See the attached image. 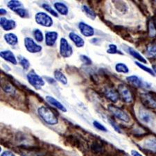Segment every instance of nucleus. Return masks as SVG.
<instances>
[{"instance_id":"nucleus-22","label":"nucleus","mask_w":156,"mask_h":156,"mask_svg":"<svg viewBox=\"0 0 156 156\" xmlns=\"http://www.w3.org/2000/svg\"><path fill=\"white\" fill-rule=\"evenodd\" d=\"M54 78L57 81L60 82V83H62V85H67V77L65 76V75L62 73V72H60V70H55L54 73Z\"/></svg>"},{"instance_id":"nucleus-10","label":"nucleus","mask_w":156,"mask_h":156,"mask_svg":"<svg viewBox=\"0 0 156 156\" xmlns=\"http://www.w3.org/2000/svg\"><path fill=\"white\" fill-rule=\"evenodd\" d=\"M126 80L128 83L136 87H148L151 86V85H147V83H145L141 78L135 75L128 76Z\"/></svg>"},{"instance_id":"nucleus-30","label":"nucleus","mask_w":156,"mask_h":156,"mask_svg":"<svg viewBox=\"0 0 156 156\" xmlns=\"http://www.w3.org/2000/svg\"><path fill=\"white\" fill-rule=\"evenodd\" d=\"M135 65H137V66L139 67L141 69H142L143 71H144V72H146L148 73V74H149L152 75L153 76H155V72L153 71V70L151 68H150V67L146 66V65L142 64V63H141V62H140L135 61Z\"/></svg>"},{"instance_id":"nucleus-25","label":"nucleus","mask_w":156,"mask_h":156,"mask_svg":"<svg viewBox=\"0 0 156 156\" xmlns=\"http://www.w3.org/2000/svg\"><path fill=\"white\" fill-rule=\"evenodd\" d=\"M115 70L118 73H123V74H128L129 72V69L128 66L122 62H119L115 65Z\"/></svg>"},{"instance_id":"nucleus-28","label":"nucleus","mask_w":156,"mask_h":156,"mask_svg":"<svg viewBox=\"0 0 156 156\" xmlns=\"http://www.w3.org/2000/svg\"><path fill=\"white\" fill-rule=\"evenodd\" d=\"M18 62L19 64L21 65L22 67V68L24 70H28L29 67H30V62L28 60V59H27L26 58L22 56H18Z\"/></svg>"},{"instance_id":"nucleus-34","label":"nucleus","mask_w":156,"mask_h":156,"mask_svg":"<svg viewBox=\"0 0 156 156\" xmlns=\"http://www.w3.org/2000/svg\"><path fill=\"white\" fill-rule=\"evenodd\" d=\"M15 12H16V14L18 15L20 17H22V18H26V17H28L29 16L28 11L24 8H20L18 9H17Z\"/></svg>"},{"instance_id":"nucleus-20","label":"nucleus","mask_w":156,"mask_h":156,"mask_svg":"<svg viewBox=\"0 0 156 156\" xmlns=\"http://www.w3.org/2000/svg\"><path fill=\"white\" fill-rule=\"evenodd\" d=\"M4 38L7 44L11 46H15L18 43V37L16 34H12V33H9L4 35Z\"/></svg>"},{"instance_id":"nucleus-7","label":"nucleus","mask_w":156,"mask_h":156,"mask_svg":"<svg viewBox=\"0 0 156 156\" xmlns=\"http://www.w3.org/2000/svg\"><path fill=\"white\" fill-rule=\"evenodd\" d=\"M140 98L144 107L151 108V109L156 108V99L150 93H142L140 94Z\"/></svg>"},{"instance_id":"nucleus-15","label":"nucleus","mask_w":156,"mask_h":156,"mask_svg":"<svg viewBox=\"0 0 156 156\" xmlns=\"http://www.w3.org/2000/svg\"><path fill=\"white\" fill-rule=\"evenodd\" d=\"M58 37V34L56 31H47L45 34V44L48 47L54 46Z\"/></svg>"},{"instance_id":"nucleus-3","label":"nucleus","mask_w":156,"mask_h":156,"mask_svg":"<svg viewBox=\"0 0 156 156\" xmlns=\"http://www.w3.org/2000/svg\"><path fill=\"white\" fill-rule=\"evenodd\" d=\"M108 110L115 117L117 118L118 119H119L122 122L128 123L130 122V117L126 112L124 110L121 109V108H118L115 105H113L112 104L108 105Z\"/></svg>"},{"instance_id":"nucleus-36","label":"nucleus","mask_w":156,"mask_h":156,"mask_svg":"<svg viewBox=\"0 0 156 156\" xmlns=\"http://www.w3.org/2000/svg\"><path fill=\"white\" fill-rule=\"evenodd\" d=\"M80 60H81V62H83L85 65H90L92 64V60L90 59L88 56H85V55H80Z\"/></svg>"},{"instance_id":"nucleus-26","label":"nucleus","mask_w":156,"mask_h":156,"mask_svg":"<svg viewBox=\"0 0 156 156\" xmlns=\"http://www.w3.org/2000/svg\"><path fill=\"white\" fill-rule=\"evenodd\" d=\"M7 6H8L9 8L11 9V11H16L17 9L21 8L22 3L19 1H17V0H11V1H9L8 2Z\"/></svg>"},{"instance_id":"nucleus-41","label":"nucleus","mask_w":156,"mask_h":156,"mask_svg":"<svg viewBox=\"0 0 156 156\" xmlns=\"http://www.w3.org/2000/svg\"><path fill=\"white\" fill-rule=\"evenodd\" d=\"M6 11L4 9H0V13H1V15H6Z\"/></svg>"},{"instance_id":"nucleus-35","label":"nucleus","mask_w":156,"mask_h":156,"mask_svg":"<svg viewBox=\"0 0 156 156\" xmlns=\"http://www.w3.org/2000/svg\"><path fill=\"white\" fill-rule=\"evenodd\" d=\"M93 126H94L97 129L101 130V131H104V132L107 131V129L105 128L104 126L102 125L99 122H97V121H94V122H93Z\"/></svg>"},{"instance_id":"nucleus-11","label":"nucleus","mask_w":156,"mask_h":156,"mask_svg":"<svg viewBox=\"0 0 156 156\" xmlns=\"http://www.w3.org/2000/svg\"><path fill=\"white\" fill-rule=\"evenodd\" d=\"M103 93H104V96L112 103H116L119 100V93L112 87H104V90H103Z\"/></svg>"},{"instance_id":"nucleus-21","label":"nucleus","mask_w":156,"mask_h":156,"mask_svg":"<svg viewBox=\"0 0 156 156\" xmlns=\"http://www.w3.org/2000/svg\"><path fill=\"white\" fill-rule=\"evenodd\" d=\"M1 86L4 92L7 94H14V93L16 92V89L14 88L13 85L8 81H1Z\"/></svg>"},{"instance_id":"nucleus-18","label":"nucleus","mask_w":156,"mask_h":156,"mask_svg":"<svg viewBox=\"0 0 156 156\" xmlns=\"http://www.w3.org/2000/svg\"><path fill=\"white\" fill-rule=\"evenodd\" d=\"M69 37L70 40L74 42V44L76 45V47H79V48H81V47H83L85 45V41L81 37L76 34H75L74 32L69 33Z\"/></svg>"},{"instance_id":"nucleus-9","label":"nucleus","mask_w":156,"mask_h":156,"mask_svg":"<svg viewBox=\"0 0 156 156\" xmlns=\"http://www.w3.org/2000/svg\"><path fill=\"white\" fill-rule=\"evenodd\" d=\"M138 116L141 122L145 124H151L154 117L149 111H148L144 108H140L138 112Z\"/></svg>"},{"instance_id":"nucleus-37","label":"nucleus","mask_w":156,"mask_h":156,"mask_svg":"<svg viewBox=\"0 0 156 156\" xmlns=\"http://www.w3.org/2000/svg\"><path fill=\"white\" fill-rule=\"evenodd\" d=\"M108 122L110 123V126H112L113 128H114V130H115V131L117 132V133H121L120 128H119V126H118L117 124H116V122H115L114 120H112V119H108Z\"/></svg>"},{"instance_id":"nucleus-13","label":"nucleus","mask_w":156,"mask_h":156,"mask_svg":"<svg viewBox=\"0 0 156 156\" xmlns=\"http://www.w3.org/2000/svg\"><path fill=\"white\" fill-rule=\"evenodd\" d=\"M123 49H124L126 52H127L128 54H130V56H132L133 58H135V59H137L140 62H143V63H147V60L144 58V57H143L139 52L136 51L135 49L132 48L127 45H123Z\"/></svg>"},{"instance_id":"nucleus-2","label":"nucleus","mask_w":156,"mask_h":156,"mask_svg":"<svg viewBox=\"0 0 156 156\" xmlns=\"http://www.w3.org/2000/svg\"><path fill=\"white\" fill-rule=\"evenodd\" d=\"M27 80L29 84L34 87L35 89L39 90L45 85V82L42 78L36 74L34 70L30 71L27 75Z\"/></svg>"},{"instance_id":"nucleus-14","label":"nucleus","mask_w":156,"mask_h":156,"mask_svg":"<svg viewBox=\"0 0 156 156\" xmlns=\"http://www.w3.org/2000/svg\"><path fill=\"white\" fill-rule=\"evenodd\" d=\"M0 24L4 31H11L16 28V22L13 20H9L6 17H1Z\"/></svg>"},{"instance_id":"nucleus-31","label":"nucleus","mask_w":156,"mask_h":156,"mask_svg":"<svg viewBox=\"0 0 156 156\" xmlns=\"http://www.w3.org/2000/svg\"><path fill=\"white\" fill-rule=\"evenodd\" d=\"M34 36L37 42H42L44 40V36L42 32L38 29H36L34 31Z\"/></svg>"},{"instance_id":"nucleus-33","label":"nucleus","mask_w":156,"mask_h":156,"mask_svg":"<svg viewBox=\"0 0 156 156\" xmlns=\"http://www.w3.org/2000/svg\"><path fill=\"white\" fill-rule=\"evenodd\" d=\"M107 53L110 54H120L122 53L117 49V47L114 44H110L108 45V49H107Z\"/></svg>"},{"instance_id":"nucleus-40","label":"nucleus","mask_w":156,"mask_h":156,"mask_svg":"<svg viewBox=\"0 0 156 156\" xmlns=\"http://www.w3.org/2000/svg\"><path fill=\"white\" fill-rule=\"evenodd\" d=\"M46 80H47V81H48L49 83H55V80H54V79H53L52 78H51V77H46Z\"/></svg>"},{"instance_id":"nucleus-24","label":"nucleus","mask_w":156,"mask_h":156,"mask_svg":"<svg viewBox=\"0 0 156 156\" xmlns=\"http://www.w3.org/2000/svg\"><path fill=\"white\" fill-rule=\"evenodd\" d=\"M147 55L150 58H156V44H149L147 45Z\"/></svg>"},{"instance_id":"nucleus-39","label":"nucleus","mask_w":156,"mask_h":156,"mask_svg":"<svg viewBox=\"0 0 156 156\" xmlns=\"http://www.w3.org/2000/svg\"><path fill=\"white\" fill-rule=\"evenodd\" d=\"M130 153H131L132 156H143L142 154H141V153H140L139 152L137 151H135V150H132Z\"/></svg>"},{"instance_id":"nucleus-38","label":"nucleus","mask_w":156,"mask_h":156,"mask_svg":"<svg viewBox=\"0 0 156 156\" xmlns=\"http://www.w3.org/2000/svg\"><path fill=\"white\" fill-rule=\"evenodd\" d=\"M1 156H16V155H15V154L12 152L6 151H4L2 153Z\"/></svg>"},{"instance_id":"nucleus-29","label":"nucleus","mask_w":156,"mask_h":156,"mask_svg":"<svg viewBox=\"0 0 156 156\" xmlns=\"http://www.w3.org/2000/svg\"><path fill=\"white\" fill-rule=\"evenodd\" d=\"M148 36L151 37H154L156 36V27L153 20H151L148 22Z\"/></svg>"},{"instance_id":"nucleus-32","label":"nucleus","mask_w":156,"mask_h":156,"mask_svg":"<svg viewBox=\"0 0 156 156\" xmlns=\"http://www.w3.org/2000/svg\"><path fill=\"white\" fill-rule=\"evenodd\" d=\"M42 7L43 8L45 11H46L47 12H49L50 14L51 15V16L56 17H58V12L56 11H55L54 9H53L51 6H49V4H42Z\"/></svg>"},{"instance_id":"nucleus-8","label":"nucleus","mask_w":156,"mask_h":156,"mask_svg":"<svg viewBox=\"0 0 156 156\" xmlns=\"http://www.w3.org/2000/svg\"><path fill=\"white\" fill-rule=\"evenodd\" d=\"M24 47L29 53L31 54H37L42 51V47L37 44L31 37H26L24 38Z\"/></svg>"},{"instance_id":"nucleus-4","label":"nucleus","mask_w":156,"mask_h":156,"mask_svg":"<svg viewBox=\"0 0 156 156\" xmlns=\"http://www.w3.org/2000/svg\"><path fill=\"white\" fill-rule=\"evenodd\" d=\"M35 20L37 24L44 27H51L54 23L51 17L44 12H37L35 16Z\"/></svg>"},{"instance_id":"nucleus-5","label":"nucleus","mask_w":156,"mask_h":156,"mask_svg":"<svg viewBox=\"0 0 156 156\" xmlns=\"http://www.w3.org/2000/svg\"><path fill=\"white\" fill-rule=\"evenodd\" d=\"M119 96L126 104H130L133 101V97L129 88L124 84H119L117 87Z\"/></svg>"},{"instance_id":"nucleus-1","label":"nucleus","mask_w":156,"mask_h":156,"mask_svg":"<svg viewBox=\"0 0 156 156\" xmlns=\"http://www.w3.org/2000/svg\"><path fill=\"white\" fill-rule=\"evenodd\" d=\"M37 113L40 118L48 125L54 126L58 123V119L56 114L48 107H39L37 109Z\"/></svg>"},{"instance_id":"nucleus-19","label":"nucleus","mask_w":156,"mask_h":156,"mask_svg":"<svg viewBox=\"0 0 156 156\" xmlns=\"http://www.w3.org/2000/svg\"><path fill=\"white\" fill-rule=\"evenodd\" d=\"M54 6L55 9L56 10V11L60 15H62V16H67L68 14V7L64 3H62V2H56V3H54Z\"/></svg>"},{"instance_id":"nucleus-12","label":"nucleus","mask_w":156,"mask_h":156,"mask_svg":"<svg viewBox=\"0 0 156 156\" xmlns=\"http://www.w3.org/2000/svg\"><path fill=\"white\" fill-rule=\"evenodd\" d=\"M79 29L82 35L85 37H92L94 35V29L90 25L87 24L83 22H80L79 23Z\"/></svg>"},{"instance_id":"nucleus-17","label":"nucleus","mask_w":156,"mask_h":156,"mask_svg":"<svg viewBox=\"0 0 156 156\" xmlns=\"http://www.w3.org/2000/svg\"><path fill=\"white\" fill-rule=\"evenodd\" d=\"M45 99H46L47 103H49V104L50 105H51L52 106L56 108L57 109H58L59 110H60V111L63 112H67V109L65 107V105H62L59 101H58L57 99H55V98L51 96H46Z\"/></svg>"},{"instance_id":"nucleus-42","label":"nucleus","mask_w":156,"mask_h":156,"mask_svg":"<svg viewBox=\"0 0 156 156\" xmlns=\"http://www.w3.org/2000/svg\"><path fill=\"white\" fill-rule=\"evenodd\" d=\"M153 71H154L156 74V67H155V66H153Z\"/></svg>"},{"instance_id":"nucleus-27","label":"nucleus","mask_w":156,"mask_h":156,"mask_svg":"<svg viewBox=\"0 0 156 156\" xmlns=\"http://www.w3.org/2000/svg\"><path fill=\"white\" fill-rule=\"evenodd\" d=\"M144 147L148 149L153 150L156 151V138H150L146 141Z\"/></svg>"},{"instance_id":"nucleus-23","label":"nucleus","mask_w":156,"mask_h":156,"mask_svg":"<svg viewBox=\"0 0 156 156\" xmlns=\"http://www.w3.org/2000/svg\"><path fill=\"white\" fill-rule=\"evenodd\" d=\"M81 9H82V11H83L84 13L86 15L87 17H89L90 19H91L92 20H94L95 18H96V17H97L96 12L93 11V10L91 8H90L89 6H86V5H83Z\"/></svg>"},{"instance_id":"nucleus-6","label":"nucleus","mask_w":156,"mask_h":156,"mask_svg":"<svg viewBox=\"0 0 156 156\" xmlns=\"http://www.w3.org/2000/svg\"><path fill=\"white\" fill-rule=\"evenodd\" d=\"M60 54L62 57L67 58H69L73 54V49L68 41L62 37L60 41Z\"/></svg>"},{"instance_id":"nucleus-16","label":"nucleus","mask_w":156,"mask_h":156,"mask_svg":"<svg viewBox=\"0 0 156 156\" xmlns=\"http://www.w3.org/2000/svg\"><path fill=\"white\" fill-rule=\"evenodd\" d=\"M0 56L2 58L6 60V61L10 62L12 65H17V61L16 59V57L12 51H9V50H6V51H2L0 53Z\"/></svg>"}]
</instances>
